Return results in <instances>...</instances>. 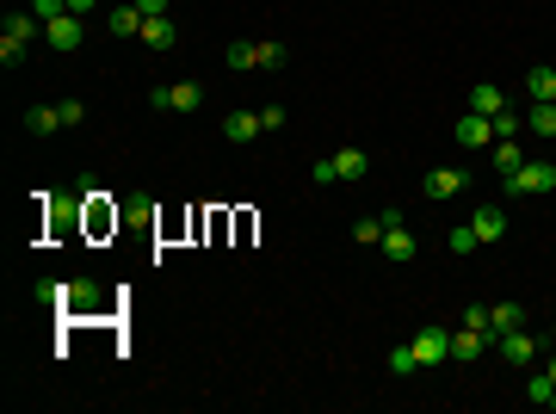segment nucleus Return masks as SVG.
Masks as SVG:
<instances>
[{
	"mask_svg": "<svg viewBox=\"0 0 556 414\" xmlns=\"http://www.w3.org/2000/svg\"><path fill=\"white\" fill-rule=\"evenodd\" d=\"M37 31H44V19H37L31 6H25V12H6V19H0V62L19 68V62H25V44H31Z\"/></svg>",
	"mask_w": 556,
	"mask_h": 414,
	"instance_id": "obj_1",
	"label": "nucleus"
},
{
	"mask_svg": "<svg viewBox=\"0 0 556 414\" xmlns=\"http://www.w3.org/2000/svg\"><path fill=\"white\" fill-rule=\"evenodd\" d=\"M415 359H420V371H433V365H445L451 359V328H439V322H426L415 334Z\"/></svg>",
	"mask_w": 556,
	"mask_h": 414,
	"instance_id": "obj_2",
	"label": "nucleus"
},
{
	"mask_svg": "<svg viewBox=\"0 0 556 414\" xmlns=\"http://www.w3.org/2000/svg\"><path fill=\"white\" fill-rule=\"evenodd\" d=\"M520 192H556V167L551 161H526L520 173H507V198H520Z\"/></svg>",
	"mask_w": 556,
	"mask_h": 414,
	"instance_id": "obj_3",
	"label": "nucleus"
},
{
	"mask_svg": "<svg viewBox=\"0 0 556 414\" xmlns=\"http://www.w3.org/2000/svg\"><path fill=\"white\" fill-rule=\"evenodd\" d=\"M148 100H155L161 112H198V106H204V87H198V81H173V87H155Z\"/></svg>",
	"mask_w": 556,
	"mask_h": 414,
	"instance_id": "obj_4",
	"label": "nucleus"
},
{
	"mask_svg": "<svg viewBox=\"0 0 556 414\" xmlns=\"http://www.w3.org/2000/svg\"><path fill=\"white\" fill-rule=\"evenodd\" d=\"M488 346H495V334H488V328H470V322H464V328H451V359H457V365L482 359Z\"/></svg>",
	"mask_w": 556,
	"mask_h": 414,
	"instance_id": "obj_5",
	"label": "nucleus"
},
{
	"mask_svg": "<svg viewBox=\"0 0 556 414\" xmlns=\"http://www.w3.org/2000/svg\"><path fill=\"white\" fill-rule=\"evenodd\" d=\"M538 346H544V340H538V334H526V328H513V334H495V353H501L507 365H532V359H538Z\"/></svg>",
	"mask_w": 556,
	"mask_h": 414,
	"instance_id": "obj_6",
	"label": "nucleus"
},
{
	"mask_svg": "<svg viewBox=\"0 0 556 414\" xmlns=\"http://www.w3.org/2000/svg\"><path fill=\"white\" fill-rule=\"evenodd\" d=\"M457 192H470V173L464 167H433L426 173V198H457Z\"/></svg>",
	"mask_w": 556,
	"mask_h": 414,
	"instance_id": "obj_7",
	"label": "nucleus"
},
{
	"mask_svg": "<svg viewBox=\"0 0 556 414\" xmlns=\"http://www.w3.org/2000/svg\"><path fill=\"white\" fill-rule=\"evenodd\" d=\"M44 37H50V50H81V37H87V31H81V19H75V12H62V19H50V25H44Z\"/></svg>",
	"mask_w": 556,
	"mask_h": 414,
	"instance_id": "obj_8",
	"label": "nucleus"
},
{
	"mask_svg": "<svg viewBox=\"0 0 556 414\" xmlns=\"http://www.w3.org/2000/svg\"><path fill=\"white\" fill-rule=\"evenodd\" d=\"M457 142H464V148H482V142H495V118H482V112H464V118H457Z\"/></svg>",
	"mask_w": 556,
	"mask_h": 414,
	"instance_id": "obj_9",
	"label": "nucleus"
},
{
	"mask_svg": "<svg viewBox=\"0 0 556 414\" xmlns=\"http://www.w3.org/2000/svg\"><path fill=\"white\" fill-rule=\"evenodd\" d=\"M470 229H476L482 242H501V235H507V211H501V204H476Z\"/></svg>",
	"mask_w": 556,
	"mask_h": 414,
	"instance_id": "obj_10",
	"label": "nucleus"
},
{
	"mask_svg": "<svg viewBox=\"0 0 556 414\" xmlns=\"http://www.w3.org/2000/svg\"><path fill=\"white\" fill-rule=\"evenodd\" d=\"M377 248H384V260H396V267H402V260H415V235H409V229H402V223H390V229H384V242H377Z\"/></svg>",
	"mask_w": 556,
	"mask_h": 414,
	"instance_id": "obj_11",
	"label": "nucleus"
},
{
	"mask_svg": "<svg viewBox=\"0 0 556 414\" xmlns=\"http://www.w3.org/2000/svg\"><path fill=\"white\" fill-rule=\"evenodd\" d=\"M260 131H266L260 112H229V118H223V137H229V142H254Z\"/></svg>",
	"mask_w": 556,
	"mask_h": 414,
	"instance_id": "obj_12",
	"label": "nucleus"
},
{
	"mask_svg": "<svg viewBox=\"0 0 556 414\" xmlns=\"http://www.w3.org/2000/svg\"><path fill=\"white\" fill-rule=\"evenodd\" d=\"M112 37H142V6H137V0L112 6Z\"/></svg>",
	"mask_w": 556,
	"mask_h": 414,
	"instance_id": "obj_13",
	"label": "nucleus"
},
{
	"mask_svg": "<svg viewBox=\"0 0 556 414\" xmlns=\"http://www.w3.org/2000/svg\"><path fill=\"white\" fill-rule=\"evenodd\" d=\"M470 112H482V118H495V112H507V93L482 81V87H470Z\"/></svg>",
	"mask_w": 556,
	"mask_h": 414,
	"instance_id": "obj_14",
	"label": "nucleus"
},
{
	"mask_svg": "<svg viewBox=\"0 0 556 414\" xmlns=\"http://www.w3.org/2000/svg\"><path fill=\"white\" fill-rule=\"evenodd\" d=\"M25 131H31V137H56V131H62V112H56V106H31V112H25Z\"/></svg>",
	"mask_w": 556,
	"mask_h": 414,
	"instance_id": "obj_15",
	"label": "nucleus"
},
{
	"mask_svg": "<svg viewBox=\"0 0 556 414\" xmlns=\"http://www.w3.org/2000/svg\"><path fill=\"white\" fill-rule=\"evenodd\" d=\"M173 37H179V31L167 25V12H161V19H142V44H148V50H173Z\"/></svg>",
	"mask_w": 556,
	"mask_h": 414,
	"instance_id": "obj_16",
	"label": "nucleus"
},
{
	"mask_svg": "<svg viewBox=\"0 0 556 414\" xmlns=\"http://www.w3.org/2000/svg\"><path fill=\"white\" fill-rule=\"evenodd\" d=\"M334 167H340V179H365V173H371V155H365V148H340Z\"/></svg>",
	"mask_w": 556,
	"mask_h": 414,
	"instance_id": "obj_17",
	"label": "nucleus"
},
{
	"mask_svg": "<svg viewBox=\"0 0 556 414\" xmlns=\"http://www.w3.org/2000/svg\"><path fill=\"white\" fill-rule=\"evenodd\" d=\"M520 167H526V148H520L513 137H501V148H495V173L507 179V173H520Z\"/></svg>",
	"mask_w": 556,
	"mask_h": 414,
	"instance_id": "obj_18",
	"label": "nucleus"
},
{
	"mask_svg": "<svg viewBox=\"0 0 556 414\" xmlns=\"http://www.w3.org/2000/svg\"><path fill=\"white\" fill-rule=\"evenodd\" d=\"M223 62L248 75V68H260V44H248V37H242V44H229V50H223Z\"/></svg>",
	"mask_w": 556,
	"mask_h": 414,
	"instance_id": "obj_19",
	"label": "nucleus"
},
{
	"mask_svg": "<svg viewBox=\"0 0 556 414\" xmlns=\"http://www.w3.org/2000/svg\"><path fill=\"white\" fill-rule=\"evenodd\" d=\"M488 328H495V334H513V328H526L520 303H495V309H488Z\"/></svg>",
	"mask_w": 556,
	"mask_h": 414,
	"instance_id": "obj_20",
	"label": "nucleus"
},
{
	"mask_svg": "<svg viewBox=\"0 0 556 414\" xmlns=\"http://www.w3.org/2000/svg\"><path fill=\"white\" fill-rule=\"evenodd\" d=\"M526 124H532L538 137H551V142H556V100H538V106L526 112Z\"/></svg>",
	"mask_w": 556,
	"mask_h": 414,
	"instance_id": "obj_21",
	"label": "nucleus"
},
{
	"mask_svg": "<svg viewBox=\"0 0 556 414\" xmlns=\"http://www.w3.org/2000/svg\"><path fill=\"white\" fill-rule=\"evenodd\" d=\"M526 93L532 100H556V68H532L526 75Z\"/></svg>",
	"mask_w": 556,
	"mask_h": 414,
	"instance_id": "obj_22",
	"label": "nucleus"
},
{
	"mask_svg": "<svg viewBox=\"0 0 556 414\" xmlns=\"http://www.w3.org/2000/svg\"><path fill=\"white\" fill-rule=\"evenodd\" d=\"M353 242H359V248H377V242H384V217H359V223H353Z\"/></svg>",
	"mask_w": 556,
	"mask_h": 414,
	"instance_id": "obj_23",
	"label": "nucleus"
},
{
	"mask_svg": "<svg viewBox=\"0 0 556 414\" xmlns=\"http://www.w3.org/2000/svg\"><path fill=\"white\" fill-rule=\"evenodd\" d=\"M445 248H451V254H476V248H482V235H476L470 223H457V229L445 235Z\"/></svg>",
	"mask_w": 556,
	"mask_h": 414,
	"instance_id": "obj_24",
	"label": "nucleus"
},
{
	"mask_svg": "<svg viewBox=\"0 0 556 414\" xmlns=\"http://www.w3.org/2000/svg\"><path fill=\"white\" fill-rule=\"evenodd\" d=\"M551 396H556L551 371H538V378H532V384H526V402H538V409H551Z\"/></svg>",
	"mask_w": 556,
	"mask_h": 414,
	"instance_id": "obj_25",
	"label": "nucleus"
},
{
	"mask_svg": "<svg viewBox=\"0 0 556 414\" xmlns=\"http://www.w3.org/2000/svg\"><path fill=\"white\" fill-rule=\"evenodd\" d=\"M390 371H396V378H409V371H420V359H415V340L390 353Z\"/></svg>",
	"mask_w": 556,
	"mask_h": 414,
	"instance_id": "obj_26",
	"label": "nucleus"
},
{
	"mask_svg": "<svg viewBox=\"0 0 556 414\" xmlns=\"http://www.w3.org/2000/svg\"><path fill=\"white\" fill-rule=\"evenodd\" d=\"M309 179H315V186H334V179H340V167H334V155H322V161L309 167Z\"/></svg>",
	"mask_w": 556,
	"mask_h": 414,
	"instance_id": "obj_27",
	"label": "nucleus"
},
{
	"mask_svg": "<svg viewBox=\"0 0 556 414\" xmlns=\"http://www.w3.org/2000/svg\"><path fill=\"white\" fill-rule=\"evenodd\" d=\"M56 112H62V131H75V124H81V118H87V106H81V100H62V106H56Z\"/></svg>",
	"mask_w": 556,
	"mask_h": 414,
	"instance_id": "obj_28",
	"label": "nucleus"
},
{
	"mask_svg": "<svg viewBox=\"0 0 556 414\" xmlns=\"http://www.w3.org/2000/svg\"><path fill=\"white\" fill-rule=\"evenodd\" d=\"M31 12L50 25V19H62V12H68V0H31Z\"/></svg>",
	"mask_w": 556,
	"mask_h": 414,
	"instance_id": "obj_29",
	"label": "nucleus"
},
{
	"mask_svg": "<svg viewBox=\"0 0 556 414\" xmlns=\"http://www.w3.org/2000/svg\"><path fill=\"white\" fill-rule=\"evenodd\" d=\"M501 137H520V118H513V112H495V142Z\"/></svg>",
	"mask_w": 556,
	"mask_h": 414,
	"instance_id": "obj_30",
	"label": "nucleus"
},
{
	"mask_svg": "<svg viewBox=\"0 0 556 414\" xmlns=\"http://www.w3.org/2000/svg\"><path fill=\"white\" fill-rule=\"evenodd\" d=\"M260 68H284V44H260Z\"/></svg>",
	"mask_w": 556,
	"mask_h": 414,
	"instance_id": "obj_31",
	"label": "nucleus"
},
{
	"mask_svg": "<svg viewBox=\"0 0 556 414\" xmlns=\"http://www.w3.org/2000/svg\"><path fill=\"white\" fill-rule=\"evenodd\" d=\"M142 6V19H161V12H167V0H137Z\"/></svg>",
	"mask_w": 556,
	"mask_h": 414,
	"instance_id": "obj_32",
	"label": "nucleus"
},
{
	"mask_svg": "<svg viewBox=\"0 0 556 414\" xmlns=\"http://www.w3.org/2000/svg\"><path fill=\"white\" fill-rule=\"evenodd\" d=\"M93 6H99V0H68V12H75V19H87Z\"/></svg>",
	"mask_w": 556,
	"mask_h": 414,
	"instance_id": "obj_33",
	"label": "nucleus"
},
{
	"mask_svg": "<svg viewBox=\"0 0 556 414\" xmlns=\"http://www.w3.org/2000/svg\"><path fill=\"white\" fill-rule=\"evenodd\" d=\"M544 371H551V384H556V353H551V365H544Z\"/></svg>",
	"mask_w": 556,
	"mask_h": 414,
	"instance_id": "obj_34",
	"label": "nucleus"
}]
</instances>
